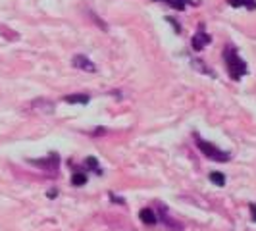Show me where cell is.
I'll return each mask as SVG.
<instances>
[{"instance_id": "obj_1", "label": "cell", "mask_w": 256, "mask_h": 231, "mask_svg": "<svg viewBox=\"0 0 256 231\" xmlns=\"http://www.w3.org/2000/svg\"><path fill=\"white\" fill-rule=\"evenodd\" d=\"M224 62H226L228 74H230L233 81H241L248 74L246 62L239 56V52H237V48L233 44H226V48H224Z\"/></svg>"}, {"instance_id": "obj_2", "label": "cell", "mask_w": 256, "mask_h": 231, "mask_svg": "<svg viewBox=\"0 0 256 231\" xmlns=\"http://www.w3.org/2000/svg\"><path fill=\"white\" fill-rule=\"evenodd\" d=\"M194 141H196V146H198V150L204 154L206 158H210L212 162L226 164V162H230V160H231V154L230 152H226V150L218 148L216 144H212V142H208V141H204V139H200L198 135H194Z\"/></svg>"}, {"instance_id": "obj_3", "label": "cell", "mask_w": 256, "mask_h": 231, "mask_svg": "<svg viewBox=\"0 0 256 231\" xmlns=\"http://www.w3.org/2000/svg\"><path fill=\"white\" fill-rule=\"evenodd\" d=\"M29 164L40 168V170H46V172H58V168H60V156H58V152H48L46 158L29 160Z\"/></svg>"}, {"instance_id": "obj_4", "label": "cell", "mask_w": 256, "mask_h": 231, "mask_svg": "<svg viewBox=\"0 0 256 231\" xmlns=\"http://www.w3.org/2000/svg\"><path fill=\"white\" fill-rule=\"evenodd\" d=\"M210 42H212V37L204 31V26H200L198 27V31L192 35L191 46L194 48V52H200V50H204V46H208Z\"/></svg>"}, {"instance_id": "obj_5", "label": "cell", "mask_w": 256, "mask_h": 231, "mask_svg": "<svg viewBox=\"0 0 256 231\" xmlns=\"http://www.w3.org/2000/svg\"><path fill=\"white\" fill-rule=\"evenodd\" d=\"M72 66L77 68V70H81V72H89V74H94V72H96V66L92 64L85 54H76L74 60H72Z\"/></svg>"}, {"instance_id": "obj_6", "label": "cell", "mask_w": 256, "mask_h": 231, "mask_svg": "<svg viewBox=\"0 0 256 231\" xmlns=\"http://www.w3.org/2000/svg\"><path fill=\"white\" fill-rule=\"evenodd\" d=\"M70 168H74V170H76V174L72 176V185H74V187H83V185L87 183V180H89V174H87V172H83L81 166L74 164L72 160H70Z\"/></svg>"}, {"instance_id": "obj_7", "label": "cell", "mask_w": 256, "mask_h": 231, "mask_svg": "<svg viewBox=\"0 0 256 231\" xmlns=\"http://www.w3.org/2000/svg\"><path fill=\"white\" fill-rule=\"evenodd\" d=\"M81 170L83 172H94L96 176H102V170H100V166H98V160L94 158V156H89V158H85L83 160V166H81Z\"/></svg>"}, {"instance_id": "obj_8", "label": "cell", "mask_w": 256, "mask_h": 231, "mask_svg": "<svg viewBox=\"0 0 256 231\" xmlns=\"http://www.w3.org/2000/svg\"><path fill=\"white\" fill-rule=\"evenodd\" d=\"M139 220H141L144 226H156L158 224V218H156L152 208H142L141 212H139Z\"/></svg>"}, {"instance_id": "obj_9", "label": "cell", "mask_w": 256, "mask_h": 231, "mask_svg": "<svg viewBox=\"0 0 256 231\" xmlns=\"http://www.w3.org/2000/svg\"><path fill=\"white\" fill-rule=\"evenodd\" d=\"M231 8H246V10H256V0H228Z\"/></svg>"}, {"instance_id": "obj_10", "label": "cell", "mask_w": 256, "mask_h": 231, "mask_svg": "<svg viewBox=\"0 0 256 231\" xmlns=\"http://www.w3.org/2000/svg\"><path fill=\"white\" fill-rule=\"evenodd\" d=\"M64 100L68 104H83V106H87L89 104V94H68L64 96Z\"/></svg>"}, {"instance_id": "obj_11", "label": "cell", "mask_w": 256, "mask_h": 231, "mask_svg": "<svg viewBox=\"0 0 256 231\" xmlns=\"http://www.w3.org/2000/svg\"><path fill=\"white\" fill-rule=\"evenodd\" d=\"M208 180H210V183H214L216 187H224L226 185V176L222 172H210Z\"/></svg>"}, {"instance_id": "obj_12", "label": "cell", "mask_w": 256, "mask_h": 231, "mask_svg": "<svg viewBox=\"0 0 256 231\" xmlns=\"http://www.w3.org/2000/svg\"><path fill=\"white\" fill-rule=\"evenodd\" d=\"M192 68H196V70H198V72H200V74H204V76L216 77V74H214V72H212V70H210V68H208V66H206V64H202V62H200V60H196V58H194V60H192Z\"/></svg>"}, {"instance_id": "obj_13", "label": "cell", "mask_w": 256, "mask_h": 231, "mask_svg": "<svg viewBox=\"0 0 256 231\" xmlns=\"http://www.w3.org/2000/svg\"><path fill=\"white\" fill-rule=\"evenodd\" d=\"M168 4H170L174 10H180V12H183L187 4H194V0H168Z\"/></svg>"}, {"instance_id": "obj_14", "label": "cell", "mask_w": 256, "mask_h": 231, "mask_svg": "<svg viewBox=\"0 0 256 231\" xmlns=\"http://www.w3.org/2000/svg\"><path fill=\"white\" fill-rule=\"evenodd\" d=\"M166 20L170 22V24H172V27H174V31H176V33H181V27L178 26V22H176L174 18H166Z\"/></svg>"}, {"instance_id": "obj_15", "label": "cell", "mask_w": 256, "mask_h": 231, "mask_svg": "<svg viewBox=\"0 0 256 231\" xmlns=\"http://www.w3.org/2000/svg\"><path fill=\"white\" fill-rule=\"evenodd\" d=\"M108 194H110V200H112V202H120V204H124V198H120V196H116L114 192L110 191L108 192Z\"/></svg>"}, {"instance_id": "obj_16", "label": "cell", "mask_w": 256, "mask_h": 231, "mask_svg": "<svg viewBox=\"0 0 256 231\" xmlns=\"http://www.w3.org/2000/svg\"><path fill=\"white\" fill-rule=\"evenodd\" d=\"M46 196H48V198H56V196H58V189H50V191L46 192Z\"/></svg>"}, {"instance_id": "obj_17", "label": "cell", "mask_w": 256, "mask_h": 231, "mask_svg": "<svg viewBox=\"0 0 256 231\" xmlns=\"http://www.w3.org/2000/svg\"><path fill=\"white\" fill-rule=\"evenodd\" d=\"M248 208H250V214H252V220L256 222V202H250V206H248Z\"/></svg>"}, {"instance_id": "obj_18", "label": "cell", "mask_w": 256, "mask_h": 231, "mask_svg": "<svg viewBox=\"0 0 256 231\" xmlns=\"http://www.w3.org/2000/svg\"><path fill=\"white\" fill-rule=\"evenodd\" d=\"M156 2H168V0H156Z\"/></svg>"}]
</instances>
